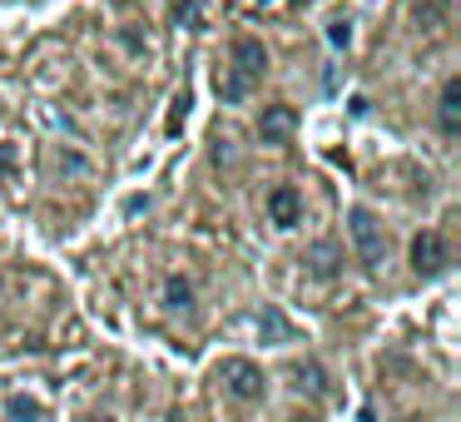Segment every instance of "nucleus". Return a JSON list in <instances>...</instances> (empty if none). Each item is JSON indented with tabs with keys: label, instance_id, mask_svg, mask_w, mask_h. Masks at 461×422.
I'll return each instance as SVG.
<instances>
[{
	"label": "nucleus",
	"instance_id": "nucleus-2",
	"mask_svg": "<svg viewBox=\"0 0 461 422\" xmlns=\"http://www.w3.org/2000/svg\"><path fill=\"white\" fill-rule=\"evenodd\" d=\"M219 382L233 392V398H243V402L263 398V388H268V382H263V372L253 368L249 358H223L219 362Z\"/></svg>",
	"mask_w": 461,
	"mask_h": 422
},
{
	"label": "nucleus",
	"instance_id": "nucleus-7",
	"mask_svg": "<svg viewBox=\"0 0 461 422\" xmlns=\"http://www.w3.org/2000/svg\"><path fill=\"white\" fill-rule=\"evenodd\" d=\"M437 120H441V134H456V130H461V80H456V75L441 85V110H437Z\"/></svg>",
	"mask_w": 461,
	"mask_h": 422
},
{
	"label": "nucleus",
	"instance_id": "nucleus-16",
	"mask_svg": "<svg viewBox=\"0 0 461 422\" xmlns=\"http://www.w3.org/2000/svg\"><path fill=\"white\" fill-rule=\"evenodd\" d=\"M11 164H15V150L11 144H0V174H11Z\"/></svg>",
	"mask_w": 461,
	"mask_h": 422
},
{
	"label": "nucleus",
	"instance_id": "nucleus-15",
	"mask_svg": "<svg viewBox=\"0 0 461 422\" xmlns=\"http://www.w3.org/2000/svg\"><path fill=\"white\" fill-rule=\"evenodd\" d=\"M263 328H268V338H278V343H288L293 333H288V323L278 318V313H268V318H263Z\"/></svg>",
	"mask_w": 461,
	"mask_h": 422
},
{
	"label": "nucleus",
	"instance_id": "nucleus-13",
	"mask_svg": "<svg viewBox=\"0 0 461 422\" xmlns=\"http://www.w3.org/2000/svg\"><path fill=\"white\" fill-rule=\"evenodd\" d=\"M298 378H308V388H312V392H328V378H322V368H318V362H303V368H298Z\"/></svg>",
	"mask_w": 461,
	"mask_h": 422
},
{
	"label": "nucleus",
	"instance_id": "nucleus-3",
	"mask_svg": "<svg viewBox=\"0 0 461 422\" xmlns=\"http://www.w3.org/2000/svg\"><path fill=\"white\" fill-rule=\"evenodd\" d=\"M451 263V249H447V239H441V234H417V239H411V269L421 273V279H431V273H441Z\"/></svg>",
	"mask_w": 461,
	"mask_h": 422
},
{
	"label": "nucleus",
	"instance_id": "nucleus-1",
	"mask_svg": "<svg viewBox=\"0 0 461 422\" xmlns=\"http://www.w3.org/2000/svg\"><path fill=\"white\" fill-rule=\"evenodd\" d=\"M348 229H352V243H357L362 263H367V269H382V259H387V243H382L377 219H372L367 209H352V214H348Z\"/></svg>",
	"mask_w": 461,
	"mask_h": 422
},
{
	"label": "nucleus",
	"instance_id": "nucleus-12",
	"mask_svg": "<svg viewBox=\"0 0 461 422\" xmlns=\"http://www.w3.org/2000/svg\"><path fill=\"white\" fill-rule=\"evenodd\" d=\"M184 115H189V95H174V110H169V124H164V130H169V134H179Z\"/></svg>",
	"mask_w": 461,
	"mask_h": 422
},
{
	"label": "nucleus",
	"instance_id": "nucleus-5",
	"mask_svg": "<svg viewBox=\"0 0 461 422\" xmlns=\"http://www.w3.org/2000/svg\"><path fill=\"white\" fill-rule=\"evenodd\" d=\"M293 130H298V115H293L288 105H273V110H263V120H258L263 144H283Z\"/></svg>",
	"mask_w": 461,
	"mask_h": 422
},
{
	"label": "nucleus",
	"instance_id": "nucleus-17",
	"mask_svg": "<svg viewBox=\"0 0 461 422\" xmlns=\"http://www.w3.org/2000/svg\"><path fill=\"white\" fill-rule=\"evenodd\" d=\"M298 422H318V417H298Z\"/></svg>",
	"mask_w": 461,
	"mask_h": 422
},
{
	"label": "nucleus",
	"instance_id": "nucleus-4",
	"mask_svg": "<svg viewBox=\"0 0 461 422\" xmlns=\"http://www.w3.org/2000/svg\"><path fill=\"white\" fill-rule=\"evenodd\" d=\"M229 70L233 75H243V80H258L263 70H268V50H263V41H253V35H239V41H233V55H229Z\"/></svg>",
	"mask_w": 461,
	"mask_h": 422
},
{
	"label": "nucleus",
	"instance_id": "nucleus-14",
	"mask_svg": "<svg viewBox=\"0 0 461 422\" xmlns=\"http://www.w3.org/2000/svg\"><path fill=\"white\" fill-rule=\"evenodd\" d=\"M328 41H332V45H348V41H352V21H348V15H338V21L328 25Z\"/></svg>",
	"mask_w": 461,
	"mask_h": 422
},
{
	"label": "nucleus",
	"instance_id": "nucleus-10",
	"mask_svg": "<svg viewBox=\"0 0 461 422\" xmlns=\"http://www.w3.org/2000/svg\"><path fill=\"white\" fill-rule=\"evenodd\" d=\"M332 259H338V253H332V249H328V243H318V249H312V253H308V263H312V273H332V269H338V263H332Z\"/></svg>",
	"mask_w": 461,
	"mask_h": 422
},
{
	"label": "nucleus",
	"instance_id": "nucleus-8",
	"mask_svg": "<svg viewBox=\"0 0 461 422\" xmlns=\"http://www.w3.org/2000/svg\"><path fill=\"white\" fill-rule=\"evenodd\" d=\"M213 90H219V100H223V105H239V100H243V95H249V90H253V85H249V80H243V75H233V70H229V65H223V70H219V80H213Z\"/></svg>",
	"mask_w": 461,
	"mask_h": 422
},
{
	"label": "nucleus",
	"instance_id": "nucleus-11",
	"mask_svg": "<svg viewBox=\"0 0 461 422\" xmlns=\"http://www.w3.org/2000/svg\"><path fill=\"white\" fill-rule=\"evenodd\" d=\"M11 417L15 422H41V408L31 398H11Z\"/></svg>",
	"mask_w": 461,
	"mask_h": 422
},
{
	"label": "nucleus",
	"instance_id": "nucleus-6",
	"mask_svg": "<svg viewBox=\"0 0 461 422\" xmlns=\"http://www.w3.org/2000/svg\"><path fill=\"white\" fill-rule=\"evenodd\" d=\"M268 214H273V224H278V229H293V224H298V214H303L298 189H293V184H278V189L268 194Z\"/></svg>",
	"mask_w": 461,
	"mask_h": 422
},
{
	"label": "nucleus",
	"instance_id": "nucleus-9",
	"mask_svg": "<svg viewBox=\"0 0 461 422\" xmlns=\"http://www.w3.org/2000/svg\"><path fill=\"white\" fill-rule=\"evenodd\" d=\"M164 303H169V308H189V303H194V283L179 279V273L164 279Z\"/></svg>",
	"mask_w": 461,
	"mask_h": 422
}]
</instances>
